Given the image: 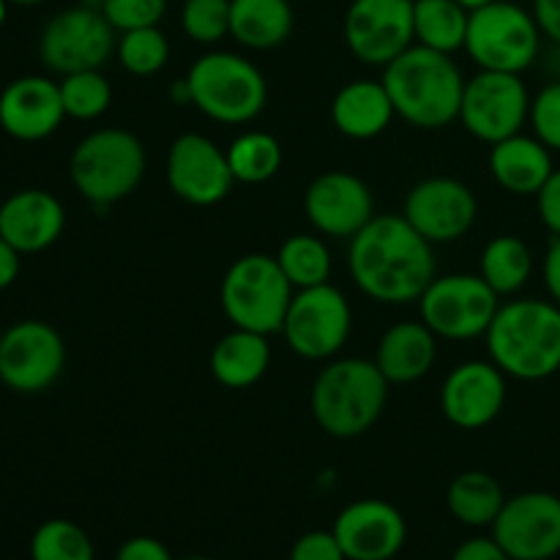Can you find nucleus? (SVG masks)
<instances>
[{"instance_id": "obj_1", "label": "nucleus", "mask_w": 560, "mask_h": 560, "mask_svg": "<svg viewBox=\"0 0 560 560\" xmlns=\"http://www.w3.org/2000/svg\"><path fill=\"white\" fill-rule=\"evenodd\" d=\"M350 277L377 304H410L435 279L430 241L405 217H375L350 238Z\"/></svg>"}, {"instance_id": "obj_2", "label": "nucleus", "mask_w": 560, "mask_h": 560, "mask_svg": "<svg viewBox=\"0 0 560 560\" xmlns=\"http://www.w3.org/2000/svg\"><path fill=\"white\" fill-rule=\"evenodd\" d=\"M394 109L416 129H446L459 120L465 77L452 55L413 44L383 69Z\"/></svg>"}, {"instance_id": "obj_3", "label": "nucleus", "mask_w": 560, "mask_h": 560, "mask_svg": "<svg viewBox=\"0 0 560 560\" xmlns=\"http://www.w3.org/2000/svg\"><path fill=\"white\" fill-rule=\"evenodd\" d=\"M485 339L490 361L506 377L534 383L560 372V306L556 301L517 299L501 304Z\"/></svg>"}, {"instance_id": "obj_4", "label": "nucleus", "mask_w": 560, "mask_h": 560, "mask_svg": "<svg viewBox=\"0 0 560 560\" xmlns=\"http://www.w3.org/2000/svg\"><path fill=\"white\" fill-rule=\"evenodd\" d=\"M388 386L375 361L339 359L323 366L312 383V416L326 435L350 441L377 424Z\"/></svg>"}, {"instance_id": "obj_5", "label": "nucleus", "mask_w": 560, "mask_h": 560, "mask_svg": "<svg viewBox=\"0 0 560 560\" xmlns=\"http://www.w3.org/2000/svg\"><path fill=\"white\" fill-rule=\"evenodd\" d=\"M145 175V148L126 129H96L77 142L69 178L96 211L126 200Z\"/></svg>"}, {"instance_id": "obj_6", "label": "nucleus", "mask_w": 560, "mask_h": 560, "mask_svg": "<svg viewBox=\"0 0 560 560\" xmlns=\"http://www.w3.org/2000/svg\"><path fill=\"white\" fill-rule=\"evenodd\" d=\"M191 104L224 126L255 120L266 109L268 82L249 58L213 49L197 58L186 74Z\"/></svg>"}, {"instance_id": "obj_7", "label": "nucleus", "mask_w": 560, "mask_h": 560, "mask_svg": "<svg viewBox=\"0 0 560 560\" xmlns=\"http://www.w3.org/2000/svg\"><path fill=\"white\" fill-rule=\"evenodd\" d=\"M295 288L284 277L277 255H244L228 268L222 279V310L235 328L271 334L282 331L284 315Z\"/></svg>"}, {"instance_id": "obj_8", "label": "nucleus", "mask_w": 560, "mask_h": 560, "mask_svg": "<svg viewBox=\"0 0 560 560\" xmlns=\"http://www.w3.org/2000/svg\"><path fill=\"white\" fill-rule=\"evenodd\" d=\"M465 52L485 71L523 74L541 52V27L534 11L512 0H495L470 11Z\"/></svg>"}, {"instance_id": "obj_9", "label": "nucleus", "mask_w": 560, "mask_h": 560, "mask_svg": "<svg viewBox=\"0 0 560 560\" xmlns=\"http://www.w3.org/2000/svg\"><path fill=\"white\" fill-rule=\"evenodd\" d=\"M501 295L481 279V273H446L435 277L419 299L421 323L438 339L468 342L490 331Z\"/></svg>"}, {"instance_id": "obj_10", "label": "nucleus", "mask_w": 560, "mask_h": 560, "mask_svg": "<svg viewBox=\"0 0 560 560\" xmlns=\"http://www.w3.org/2000/svg\"><path fill=\"white\" fill-rule=\"evenodd\" d=\"M353 312L342 290L331 282L295 290L284 315V342L306 361H328L348 345Z\"/></svg>"}, {"instance_id": "obj_11", "label": "nucleus", "mask_w": 560, "mask_h": 560, "mask_svg": "<svg viewBox=\"0 0 560 560\" xmlns=\"http://www.w3.org/2000/svg\"><path fill=\"white\" fill-rule=\"evenodd\" d=\"M115 27L98 9L80 3L58 11L38 36L42 63L55 74L102 69L118 47Z\"/></svg>"}, {"instance_id": "obj_12", "label": "nucleus", "mask_w": 560, "mask_h": 560, "mask_svg": "<svg viewBox=\"0 0 560 560\" xmlns=\"http://www.w3.org/2000/svg\"><path fill=\"white\" fill-rule=\"evenodd\" d=\"M530 118V93L520 74L485 71L465 80L459 124L476 140L495 145L523 131Z\"/></svg>"}, {"instance_id": "obj_13", "label": "nucleus", "mask_w": 560, "mask_h": 560, "mask_svg": "<svg viewBox=\"0 0 560 560\" xmlns=\"http://www.w3.org/2000/svg\"><path fill=\"white\" fill-rule=\"evenodd\" d=\"M63 337L44 320H20L0 337V381L16 394H42L63 375Z\"/></svg>"}, {"instance_id": "obj_14", "label": "nucleus", "mask_w": 560, "mask_h": 560, "mask_svg": "<svg viewBox=\"0 0 560 560\" xmlns=\"http://www.w3.org/2000/svg\"><path fill=\"white\" fill-rule=\"evenodd\" d=\"M342 31L353 58L386 69L416 44L413 0H353Z\"/></svg>"}, {"instance_id": "obj_15", "label": "nucleus", "mask_w": 560, "mask_h": 560, "mask_svg": "<svg viewBox=\"0 0 560 560\" xmlns=\"http://www.w3.org/2000/svg\"><path fill=\"white\" fill-rule=\"evenodd\" d=\"M492 539L512 560H552L560 556V498L545 490L506 498L492 523Z\"/></svg>"}, {"instance_id": "obj_16", "label": "nucleus", "mask_w": 560, "mask_h": 560, "mask_svg": "<svg viewBox=\"0 0 560 560\" xmlns=\"http://www.w3.org/2000/svg\"><path fill=\"white\" fill-rule=\"evenodd\" d=\"M402 217L430 241L432 246L452 244L470 233L479 217V200L463 180L435 175L419 180L405 197Z\"/></svg>"}, {"instance_id": "obj_17", "label": "nucleus", "mask_w": 560, "mask_h": 560, "mask_svg": "<svg viewBox=\"0 0 560 560\" xmlns=\"http://www.w3.org/2000/svg\"><path fill=\"white\" fill-rule=\"evenodd\" d=\"M167 184L189 206H217L235 184L228 151L206 135H180L167 153Z\"/></svg>"}, {"instance_id": "obj_18", "label": "nucleus", "mask_w": 560, "mask_h": 560, "mask_svg": "<svg viewBox=\"0 0 560 560\" xmlns=\"http://www.w3.org/2000/svg\"><path fill=\"white\" fill-rule=\"evenodd\" d=\"M304 213L320 235L350 241L375 219V197L359 175L331 170L310 184Z\"/></svg>"}, {"instance_id": "obj_19", "label": "nucleus", "mask_w": 560, "mask_h": 560, "mask_svg": "<svg viewBox=\"0 0 560 560\" xmlns=\"http://www.w3.org/2000/svg\"><path fill=\"white\" fill-rule=\"evenodd\" d=\"M506 392V375L492 361H465L443 381L441 410L457 430H485L503 413Z\"/></svg>"}, {"instance_id": "obj_20", "label": "nucleus", "mask_w": 560, "mask_h": 560, "mask_svg": "<svg viewBox=\"0 0 560 560\" xmlns=\"http://www.w3.org/2000/svg\"><path fill=\"white\" fill-rule=\"evenodd\" d=\"M334 536L348 560H392L408 539L402 512L381 498H361L348 503L334 520Z\"/></svg>"}, {"instance_id": "obj_21", "label": "nucleus", "mask_w": 560, "mask_h": 560, "mask_svg": "<svg viewBox=\"0 0 560 560\" xmlns=\"http://www.w3.org/2000/svg\"><path fill=\"white\" fill-rule=\"evenodd\" d=\"M66 118L60 85L49 77H16L0 93V129L20 142L52 137Z\"/></svg>"}, {"instance_id": "obj_22", "label": "nucleus", "mask_w": 560, "mask_h": 560, "mask_svg": "<svg viewBox=\"0 0 560 560\" xmlns=\"http://www.w3.org/2000/svg\"><path fill=\"white\" fill-rule=\"evenodd\" d=\"M66 230V208L52 191L20 189L0 202V238L20 255L49 249Z\"/></svg>"}, {"instance_id": "obj_23", "label": "nucleus", "mask_w": 560, "mask_h": 560, "mask_svg": "<svg viewBox=\"0 0 560 560\" xmlns=\"http://www.w3.org/2000/svg\"><path fill=\"white\" fill-rule=\"evenodd\" d=\"M552 151L530 135H514L490 145V175L501 189L517 197H536L552 175Z\"/></svg>"}, {"instance_id": "obj_24", "label": "nucleus", "mask_w": 560, "mask_h": 560, "mask_svg": "<svg viewBox=\"0 0 560 560\" xmlns=\"http://www.w3.org/2000/svg\"><path fill=\"white\" fill-rule=\"evenodd\" d=\"M438 361V337L421 320H405L388 328L377 342L375 364L388 383H416Z\"/></svg>"}, {"instance_id": "obj_25", "label": "nucleus", "mask_w": 560, "mask_h": 560, "mask_svg": "<svg viewBox=\"0 0 560 560\" xmlns=\"http://www.w3.org/2000/svg\"><path fill=\"white\" fill-rule=\"evenodd\" d=\"M394 109L383 80H353L339 88L331 102V120L348 140H375L392 126Z\"/></svg>"}, {"instance_id": "obj_26", "label": "nucleus", "mask_w": 560, "mask_h": 560, "mask_svg": "<svg viewBox=\"0 0 560 560\" xmlns=\"http://www.w3.org/2000/svg\"><path fill=\"white\" fill-rule=\"evenodd\" d=\"M268 366H271V345L266 334L233 328L211 350V375L233 392L255 386Z\"/></svg>"}, {"instance_id": "obj_27", "label": "nucleus", "mask_w": 560, "mask_h": 560, "mask_svg": "<svg viewBox=\"0 0 560 560\" xmlns=\"http://www.w3.org/2000/svg\"><path fill=\"white\" fill-rule=\"evenodd\" d=\"M295 14L290 0H230V36L246 49H277L290 38Z\"/></svg>"}, {"instance_id": "obj_28", "label": "nucleus", "mask_w": 560, "mask_h": 560, "mask_svg": "<svg viewBox=\"0 0 560 560\" xmlns=\"http://www.w3.org/2000/svg\"><path fill=\"white\" fill-rule=\"evenodd\" d=\"M503 503H506V492L501 481L485 470H465L448 485L446 492V506L452 517L468 528H487V525L492 528Z\"/></svg>"}, {"instance_id": "obj_29", "label": "nucleus", "mask_w": 560, "mask_h": 560, "mask_svg": "<svg viewBox=\"0 0 560 560\" xmlns=\"http://www.w3.org/2000/svg\"><path fill=\"white\" fill-rule=\"evenodd\" d=\"M468 22L470 11L457 0H413V33L421 47L446 55L465 49Z\"/></svg>"}, {"instance_id": "obj_30", "label": "nucleus", "mask_w": 560, "mask_h": 560, "mask_svg": "<svg viewBox=\"0 0 560 560\" xmlns=\"http://www.w3.org/2000/svg\"><path fill=\"white\" fill-rule=\"evenodd\" d=\"M534 277V252L517 235H495L481 252V279L498 295H514Z\"/></svg>"}, {"instance_id": "obj_31", "label": "nucleus", "mask_w": 560, "mask_h": 560, "mask_svg": "<svg viewBox=\"0 0 560 560\" xmlns=\"http://www.w3.org/2000/svg\"><path fill=\"white\" fill-rule=\"evenodd\" d=\"M228 162L238 184L257 186L271 180L282 170V142L268 131H244L228 148Z\"/></svg>"}, {"instance_id": "obj_32", "label": "nucleus", "mask_w": 560, "mask_h": 560, "mask_svg": "<svg viewBox=\"0 0 560 560\" xmlns=\"http://www.w3.org/2000/svg\"><path fill=\"white\" fill-rule=\"evenodd\" d=\"M277 260L282 266L284 277L290 279L295 290L317 288V284H326L331 279V249L326 246V241L317 238V235H304L295 233L279 246Z\"/></svg>"}, {"instance_id": "obj_33", "label": "nucleus", "mask_w": 560, "mask_h": 560, "mask_svg": "<svg viewBox=\"0 0 560 560\" xmlns=\"http://www.w3.org/2000/svg\"><path fill=\"white\" fill-rule=\"evenodd\" d=\"M58 85L60 98H63L66 118L96 120L113 104V85L102 74V69L74 71V74H66Z\"/></svg>"}, {"instance_id": "obj_34", "label": "nucleus", "mask_w": 560, "mask_h": 560, "mask_svg": "<svg viewBox=\"0 0 560 560\" xmlns=\"http://www.w3.org/2000/svg\"><path fill=\"white\" fill-rule=\"evenodd\" d=\"M31 560H96L93 541L71 520H47L31 539Z\"/></svg>"}, {"instance_id": "obj_35", "label": "nucleus", "mask_w": 560, "mask_h": 560, "mask_svg": "<svg viewBox=\"0 0 560 560\" xmlns=\"http://www.w3.org/2000/svg\"><path fill=\"white\" fill-rule=\"evenodd\" d=\"M120 66L135 77H153L167 66L170 60V42L159 25L153 27H137V31H126L118 36V47H115Z\"/></svg>"}, {"instance_id": "obj_36", "label": "nucleus", "mask_w": 560, "mask_h": 560, "mask_svg": "<svg viewBox=\"0 0 560 560\" xmlns=\"http://www.w3.org/2000/svg\"><path fill=\"white\" fill-rule=\"evenodd\" d=\"M180 27L197 44H219L230 36V0H184Z\"/></svg>"}, {"instance_id": "obj_37", "label": "nucleus", "mask_w": 560, "mask_h": 560, "mask_svg": "<svg viewBox=\"0 0 560 560\" xmlns=\"http://www.w3.org/2000/svg\"><path fill=\"white\" fill-rule=\"evenodd\" d=\"M102 14L118 33L153 27L167 14V0H104Z\"/></svg>"}, {"instance_id": "obj_38", "label": "nucleus", "mask_w": 560, "mask_h": 560, "mask_svg": "<svg viewBox=\"0 0 560 560\" xmlns=\"http://www.w3.org/2000/svg\"><path fill=\"white\" fill-rule=\"evenodd\" d=\"M534 137H539L552 153H560V80L541 88L530 98V118Z\"/></svg>"}, {"instance_id": "obj_39", "label": "nucleus", "mask_w": 560, "mask_h": 560, "mask_svg": "<svg viewBox=\"0 0 560 560\" xmlns=\"http://www.w3.org/2000/svg\"><path fill=\"white\" fill-rule=\"evenodd\" d=\"M290 560H348L334 530H310L299 536L290 550Z\"/></svg>"}, {"instance_id": "obj_40", "label": "nucleus", "mask_w": 560, "mask_h": 560, "mask_svg": "<svg viewBox=\"0 0 560 560\" xmlns=\"http://www.w3.org/2000/svg\"><path fill=\"white\" fill-rule=\"evenodd\" d=\"M536 208H539V219L552 235H560V170H552L547 184L541 186L536 195Z\"/></svg>"}, {"instance_id": "obj_41", "label": "nucleus", "mask_w": 560, "mask_h": 560, "mask_svg": "<svg viewBox=\"0 0 560 560\" xmlns=\"http://www.w3.org/2000/svg\"><path fill=\"white\" fill-rule=\"evenodd\" d=\"M115 560H173V552L153 536H131L118 547Z\"/></svg>"}, {"instance_id": "obj_42", "label": "nucleus", "mask_w": 560, "mask_h": 560, "mask_svg": "<svg viewBox=\"0 0 560 560\" xmlns=\"http://www.w3.org/2000/svg\"><path fill=\"white\" fill-rule=\"evenodd\" d=\"M452 560H512L503 552V547L495 539H487V536H476V539L463 541V545L454 550Z\"/></svg>"}, {"instance_id": "obj_43", "label": "nucleus", "mask_w": 560, "mask_h": 560, "mask_svg": "<svg viewBox=\"0 0 560 560\" xmlns=\"http://www.w3.org/2000/svg\"><path fill=\"white\" fill-rule=\"evenodd\" d=\"M534 16L541 27V36L560 47V0H534Z\"/></svg>"}, {"instance_id": "obj_44", "label": "nucleus", "mask_w": 560, "mask_h": 560, "mask_svg": "<svg viewBox=\"0 0 560 560\" xmlns=\"http://www.w3.org/2000/svg\"><path fill=\"white\" fill-rule=\"evenodd\" d=\"M545 288L550 293V299L556 301L560 306V235H552L550 246H547V255H545Z\"/></svg>"}, {"instance_id": "obj_45", "label": "nucleus", "mask_w": 560, "mask_h": 560, "mask_svg": "<svg viewBox=\"0 0 560 560\" xmlns=\"http://www.w3.org/2000/svg\"><path fill=\"white\" fill-rule=\"evenodd\" d=\"M20 252L9 244L5 238H0V290L11 288L20 277Z\"/></svg>"}, {"instance_id": "obj_46", "label": "nucleus", "mask_w": 560, "mask_h": 560, "mask_svg": "<svg viewBox=\"0 0 560 560\" xmlns=\"http://www.w3.org/2000/svg\"><path fill=\"white\" fill-rule=\"evenodd\" d=\"M170 98H173L175 104H180V107H184V104H191V91H189V82H186V77L184 80L173 82V88H170Z\"/></svg>"}, {"instance_id": "obj_47", "label": "nucleus", "mask_w": 560, "mask_h": 560, "mask_svg": "<svg viewBox=\"0 0 560 560\" xmlns=\"http://www.w3.org/2000/svg\"><path fill=\"white\" fill-rule=\"evenodd\" d=\"M457 3L465 5V9H468V11H476V9H481V5L495 3V0H457Z\"/></svg>"}, {"instance_id": "obj_48", "label": "nucleus", "mask_w": 560, "mask_h": 560, "mask_svg": "<svg viewBox=\"0 0 560 560\" xmlns=\"http://www.w3.org/2000/svg\"><path fill=\"white\" fill-rule=\"evenodd\" d=\"M5 16H9V0H0V27L5 25Z\"/></svg>"}, {"instance_id": "obj_49", "label": "nucleus", "mask_w": 560, "mask_h": 560, "mask_svg": "<svg viewBox=\"0 0 560 560\" xmlns=\"http://www.w3.org/2000/svg\"><path fill=\"white\" fill-rule=\"evenodd\" d=\"M9 3H14V5H38V3H44V0H9Z\"/></svg>"}, {"instance_id": "obj_50", "label": "nucleus", "mask_w": 560, "mask_h": 560, "mask_svg": "<svg viewBox=\"0 0 560 560\" xmlns=\"http://www.w3.org/2000/svg\"><path fill=\"white\" fill-rule=\"evenodd\" d=\"M184 560H211V558H184Z\"/></svg>"}]
</instances>
